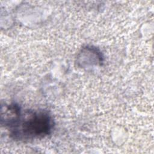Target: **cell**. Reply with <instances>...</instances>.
Here are the masks:
<instances>
[{
	"mask_svg": "<svg viewBox=\"0 0 154 154\" xmlns=\"http://www.w3.org/2000/svg\"><path fill=\"white\" fill-rule=\"evenodd\" d=\"M14 140L25 141L44 138L51 134L54 127L52 116L44 109L22 110L15 108L1 122Z\"/></svg>",
	"mask_w": 154,
	"mask_h": 154,
	"instance_id": "6da1fadb",
	"label": "cell"
}]
</instances>
